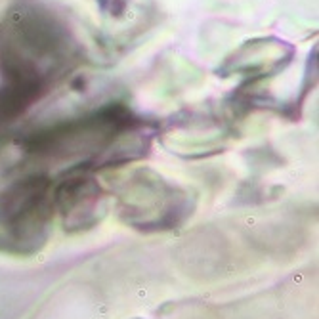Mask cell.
Masks as SVG:
<instances>
[{"instance_id":"cell-1","label":"cell","mask_w":319,"mask_h":319,"mask_svg":"<svg viewBox=\"0 0 319 319\" xmlns=\"http://www.w3.org/2000/svg\"><path fill=\"white\" fill-rule=\"evenodd\" d=\"M151 134L126 105L109 103L25 134L19 147L37 163L69 170H115L147 155Z\"/></svg>"},{"instance_id":"cell-2","label":"cell","mask_w":319,"mask_h":319,"mask_svg":"<svg viewBox=\"0 0 319 319\" xmlns=\"http://www.w3.org/2000/svg\"><path fill=\"white\" fill-rule=\"evenodd\" d=\"M75 46L50 12L21 6L0 29V122L21 117L71 67Z\"/></svg>"},{"instance_id":"cell-3","label":"cell","mask_w":319,"mask_h":319,"mask_svg":"<svg viewBox=\"0 0 319 319\" xmlns=\"http://www.w3.org/2000/svg\"><path fill=\"white\" fill-rule=\"evenodd\" d=\"M107 191L119 220L143 233H163L182 228L197 208V193L168 180L149 166L105 170Z\"/></svg>"},{"instance_id":"cell-4","label":"cell","mask_w":319,"mask_h":319,"mask_svg":"<svg viewBox=\"0 0 319 319\" xmlns=\"http://www.w3.org/2000/svg\"><path fill=\"white\" fill-rule=\"evenodd\" d=\"M54 178L35 170L8 182L0 189V252L29 258L52 237Z\"/></svg>"},{"instance_id":"cell-5","label":"cell","mask_w":319,"mask_h":319,"mask_svg":"<svg viewBox=\"0 0 319 319\" xmlns=\"http://www.w3.org/2000/svg\"><path fill=\"white\" fill-rule=\"evenodd\" d=\"M54 210L63 231L80 233L96 228L109 212L111 195L90 170H69L54 182Z\"/></svg>"}]
</instances>
